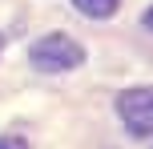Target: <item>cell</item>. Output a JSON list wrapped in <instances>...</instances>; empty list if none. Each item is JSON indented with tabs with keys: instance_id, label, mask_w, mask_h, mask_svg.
<instances>
[{
	"instance_id": "6da1fadb",
	"label": "cell",
	"mask_w": 153,
	"mask_h": 149,
	"mask_svg": "<svg viewBox=\"0 0 153 149\" xmlns=\"http://www.w3.org/2000/svg\"><path fill=\"white\" fill-rule=\"evenodd\" d=\"M28 56H32V64L40 73H65V69H76L85 61V48L73 36H65V32H48V36H40L32 44Z\"/></svg>"
},
{
	"instance_id": "7a4b0ae2",
	"label": "cell",
	"mask_w": 153,
	"mask_h": 149,
	"mask_svg": "<svg viewBox=\"0 0 153 149\" xmlns=\"http://www.w3.org/2000/svg\"><path fill=\"white\" fill-rule=\"evenodd\" d=\"M117 117L125 121L133 137H149L153 133V89L137 85V89H125L117 97Z\"/></svg>"
},
{
	"instance_id": "3957f363",
	"label": "cell",
	"mask_w": 153,
	"mask_h": 149,
	"mask_svg": "<svg viewBox=\"0 0 153 149\" xmlns=\"http://www.w3.org/2000/svg\"><path fill=\"white\" fill-rule=\"evenodd\" d=\"M73 4H76V12L93 16V20H105V16L117 12V0H73Z\"/></svg>"
},
{
	"instance_id": "277c9868",
	"label": "cell",
	"mask_w": 153,
	"mask_h": 149,
	"mask_svg": "<svg viewBox=\"0 0 153 149\" xmlns=\"http://www.w3.org/2000/svg\"><path fill=\"white\" fill-rule=\"evenodd\" d=\"M0 149H28L24 137H0Z\"/></svg>"
},
{
	"instance_id": "5b68a950",
	"label": "cell",
	"mask_w": 153,
	"mask_h": 149,
	"mask_svg": "<svg viewBox=\"0 0 153 149\" xmlns=\"http://www.w3.org/2000/svg\"><path fill=\"white\" fill-rule=\"evenodd\" d=\"M145 24H149V28H153V8H149V12H145Z\"/></svg>"
},
{
	"instance_id": "8992f818",
	"label": "cell",
	"mask_w": 153,
	"mask_h": 149,
	"mask_svg": "<svg viewBox=\"0 0 153 149\" xmlns=\"http://www.w3.org/2000/svg\"><path fill=\"white\" fill-rule=\"evenodd\" d=\"M0 48H4V36H0Z\"/></svg>"
}]
</instances>
